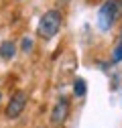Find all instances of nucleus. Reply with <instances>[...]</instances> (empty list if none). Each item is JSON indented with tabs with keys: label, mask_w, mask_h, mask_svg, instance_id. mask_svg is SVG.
<instances>
[{
	"label": "nucleus",
	"mask_w": 122,
	"mask_h": 128,
	"mask_svg": "<svg viewBox=\"0 0 122 128\" xmlns=\"http://www.w3.org/2000/svg\"><path fill=\"white\" fill-rule=\"evenodd\" d=\"M69 110H71L69 100L67 98H59L55 102L53 110H51V124L53 126H63L67 122V118H69Z\"/></svg>",
	"instance_id": "nucleus-4"
},
{
	"label": "nucleus",
	"mask_w": 122,
	"mask_h": 128,
	"mask_svg": "<svg viewBox=\"0 0 122 128\" xmlns=\"http://www.w3.org/2000/svg\"><path fill=\"white\" fill-rule=\"evenodd\" d=\"M0 100H2V94H0Z\"/></svg>",
	"instance_id": "nucleus-10"
},
{
	"label": "nucleus",
	"mask_w": 122,
	"mask_h": 128,
	"mask_svg": "<svg viewBox=\"0 0 122 128\" xmlns=\"http://www.w3.org/2000/svg\"><path fill=\"white\" fill-rule=\"evenodd\" d=\"M61 24H63V14H61V10L59 8H51L41 16L39 26H37V35L43 41H51L59 33Z\"/></svg>",
	"instance_id": "nucleus-1"
},
{
	"label": "nucleus",
	"mask_w": 122,
	"mask_h": 128,
	"mask_svg": "<svg viewBox=\"0 0 122 128\" xmlns=\"http://www.w3.org/2000/svg\"><path fill=\"white\" fill-rule=\"evenodd\" d=\"M69 2H71V0H57V6H59V8H63V6H67Z\"/></svg>",
	"instance_id": "nucleus-9"
},
{
	"label": "nucleus",
	"mask_w": 122,
	"mask_h": 128,
	"mask_svg": "<svg viewBox=\"0 0 122 128\" xmlns=\"http://www.w3.org/2000/svg\"><path fill=\"white\" fill-rule=\"evenodd\" d=\"M14 53H16V45H14L12 41H4L2 45H0V57H2L4 61H10L14 57Z\"/></svg>",
	"instance_id": "nucleus-5"
},
{
	"label": "nucleus",
	"mask_w": 122,
	"mask_h": 128,
	"mask_svg": "<svg viewBox=\"0 0 122 128\" xmlns=\"http://www.w3.org/2000/svg\"><path fill=\"white\" fill-rule=\"evenodd\" d=\"M73 92H75V96H78V98L86 96L88 86H86V82H84V79H75V84H73Z\"/></svg>",
	"instance_id": "nucleus-6"
},
{
	"label": "nucleus",
	"mask_w": 122,
	"mask_h": 128,
	"mask_svg": "<svg viewBox=\"0 0 122 128\" xmlns=\"http://www.w3.org/2000/svg\"><path fill=\"white\" fill-rule=\"evenodd\" d=\"M24 108H26V94L18 90V92L12 94V98H10V102H8L6 110H4V116L8 120H14L24 112Z\"/></svg>",
	"instance_id": "nucleus-3"
},
{
	"label": "nucleus",
	"mask_w": 122,
	"mask_h": 128,
	"mask_svg": "<svg viewBox=\"0 0 122 128\" xmlns=\"http://www.w3.org/2000/svg\"><path fill=\"white\" fill-rule=\"evenodd\" d=\"M20 47H22V51H24V53H30V49H33V41H30V39H22Z\"/></svg>",
	"instance_id": "nucleus-8"
},
{
	"label": "nucleus",
	"mask_w": 122,
	"mask_h": 128,
	"mask_svg": "<svg viewBox=\"0 0 122 128\" xmlns=\"http://www.w3.org/2000/svg\"><path fill=\"white\" fill-rule=\"evenodd\" d=\"M120 16H122V0H106L98 14V24L100 28L108 30Z\"/></svg>",
	"instance_id": "nucleus-2"
},
{
	"label": "nucleus",
	"mask_w": 122,
	"mask_h": 128,
	"mask_svg": "<svg viewBox=\"0 0 122 128\" xmlns=\"http://www.w3.org/2000/svg\"><path fill=\"white\" fill-rule=\"evenodd\" d=\"M112 61H114V63L122 61V35H120V41H118V45L114 47V51H112Z\"/></svg>",
	"instance_id": "nucleus-7"
}]
</instances>
